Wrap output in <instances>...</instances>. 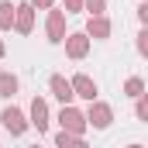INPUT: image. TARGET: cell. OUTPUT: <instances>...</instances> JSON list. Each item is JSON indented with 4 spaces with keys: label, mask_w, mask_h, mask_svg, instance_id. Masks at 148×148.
Instances as JSON below:
<instances>
[{
    "label": "cell",
    "mask_w": 148,
    "mask_h": 148,
    "mask_svg": "<svg viewBox=\"0 0 148 148\" xmlns=\"http://www.w3.org/2000/svg\"><path fill=\"white\" fill-rule=\"evenodd\" d=\"M3 127H7V131H14V134H21V131H24L21 114H17V110H3Z\"/></svg>",
    "instance_id": "6da1fadb"
},
{
    "label": "cell",
    "mask_w": 148,
    "mask_h": 148,
    "mask_svg": "<svg viewBox=\"0 0 148 148\" xmlns=\"http://www.w3.org/2000/svg\"><path fill=\"white\" fill-rule=\"evenodd\" d=\"M52 90H55V97H59V100H69V97H73V86H69L66 79H59V76L52 79Z\"/></svg>",
    "instance_id": "7a4b0ae2"
},
{
    "label": "cell",
    "mask_w": 148,
    "mask_h": 148,
    "mask_svg": "<svg viewBox=\"0 0 148 148\" xmlns=\"http://www.w3.org/2000/svg\"><path fill=\"white\" fill-rule=\"evenodd\" d=\"M62 124H66L69 131H79V127H83V117L76 110H62Z\"/></svg>",
    "instance_id": "3957f363"
},
{
    "label": "cell",
    "mask_w": 148,
    "mask_h": 148,
    "mask_svg": "<svg viewBox=\"0 0 148 148\" xmlns=\"http://www.w3.org/2000/svg\"><path fill=\"white\" fill-rule=\"evenodd\" d=\"M76 90H79V97H86V100H93V93H97V86H93L86 76H79V79H76Z\"/></svg>",
    "instance_id": "277c9868"
},
{
    "label": "cell",
    "mask_w": 148,
    "mask_h": 148,
    "mask_svg": "<svg viewBox=\"0 0 148 148\" xmlns=\"http://www.w3.org/2000/svg\"><path fill=\"white\" fill-rule=\"evenodd\" d=\"M31 114H35V124H38V127H45V124H48V121H45V114H48V110H45V103H41V100H35Z\"/></svg>",
    "instance_id": "5b68a950"
},
{
    "label": "cell",
    "mask_w": 148,
    "mask_h": 148,
    "mask_svg": "<svg viewBox=\"0 0 148 148\" xmlns=\"http://www.w3.org/2000/svg\"><path fill=\"white\" fill-rule=\"evenodd\" d=\"M14 90H17V79H14V76H0V93H3V97H10Z\"/></svg>",
    "instance_id": "8992f818"
},
{
    "label": "cell",
    "mask_w": 148,
    "mask_h": 148,
    "mask_svg": "<svg viewBox=\"0 0 148 148\" xmlns=\"http://www.w3.org/2000/svg\"><path fill=\"white\" fill-rule=\"evenodd\" d=\"M48 31H52V41H59V35H62V17H59V14H52V21H48Z\"/></svg>",
    "instance_id": "52a82bcc"
},
{
    "label": "cell",
    "mask_w": 148,
    "mask_h": 148,
    "mask_svg": "<svg viewBox=\"0 0 148 148\" xmlns=\"http://www.w3.org/2000/svg\"><path fill=\"white\" fill-rule=\"evenodd\" d=\"M10 17H14V7H10V3H0V28H7Z\"/></svg>",
    "instance_id": "ba28073f"
},
{
    "label": "cell",
    "mask_w": 148,
    "mask_h": 148,
    "mask_svg": "<svg viewBox=\"0 0 148 148\" xmlns=\"http://www.w3.org/2000/svg\"><path fill=\"white\" fill-rule=\"evenodd\" d=\"M59 148H83V145L73 141V138H66V134H59Z\"/></svg>",
    "instance_id": "9c48e42d"
},
{
    "label": "cell",
    "mask_w": 148,
    "mask_h": 148,
    "mask_svg": "<svg viewBox=\"0 0 148 148\" xmlns=\"http://www.w3.org/2000/svg\"><path fill=\"white\" fill-rule=\"evenodd\" d=\"M17 24L28 31V24H31V17H28V7H21V17H17Z\"/></svg>",
    "instance_id": "30bf717a"
},
{
    "label": "cell",
    "mask_w": 148,
    "mask_h": 148,
    "mask_svg": "<svg viewBox=\"0 0 148 148\" xmlns=\"http://www.w3.org/2000/svg\"><path fill=\"white\" fill-rule=\"evenodd\" d=\"M107 117H110V114L100 107V110H97V121H93V124H97V127H103V124H107Z\"/></svg>",
    "instance_id": "8fae6325"
}]
</instances>
